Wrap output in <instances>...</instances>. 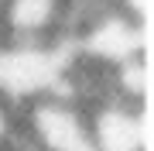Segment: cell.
I'll list each match as a JSON object with an SVG mask.
<instances>
[{"instance_id": "obj_1", "label": "cell", "mask_w": 154, "mask_h": 151, "mask_svg": "<svg viewBox=\"0 0 154 151\" xmlns=\"http://www.w3.org/2000/svg\"><path fill=\"white\" fill-rule=\"evenodd\" d=\"M72 58L62 55L55 41H48V45L4 41L0 45V96L7 103H17V100L31 103L38 96H48Z\"/></svg>"}, {"instance_id": "obj_2", "label": "cell", "mask_w": 154, "mask_h": 151, "mask_svg": "<svg viewBox=\"0 0 154 151\" xmlns=\"http://www.w3.org/2000/svg\"><path fill=\"white\" fill-rule=\"evenodd\" d=\"M75 45L79 55L93 58L106 69H116L147 48V24H137L134 17H127L116 4L99 7L82 28V34L75 38Z\"/></svg>"}, {"instance_id": "obj_3", "label": "cell", "mask_w": 154, "mask_h": 151, "mask_svg": "<svg viewBox=\"0 0 154 151\" xmlns=\"http://www.w3.org/2000/svg\"><path fill=\"white\" fill-rule=\"evenodd\" d=\"M28 137L41 151H69L89 137V120L75 103L55 100V96H38L28 106Z\"/></svg>"}, {"instance_id": "obj_4", "label": "cell", "mask_w": 154, "mask_h": 151, "mask_svg": "<svg viewBox=\"0 0 154 151\" xmlns=\"http://www.w3.org/2000/svg\"><path fill=\"white\" fill-rule=\"evenodd\" d=\"M89 120V137L96 151H144L147 144V124H144L140 106L110 100L99 103Z\"/></svg>"}, {"instance_id": "obj_5", "label": "cell", "mask_w": 154, "mask_h": 151, "mask_svg": "<svg viewBox=\"0 0 154 151\" xmlns=\"http://www.w3.org/2000/svg\"><path fill=\"white\" fill-rule=\"evenodd\" d=\"M65 21V0H4L0 24L11 41L48 45V34Z\"/></svg>"}, {"instance_id": "obj_6", "label": "cell", "mask_w": 154, "mask_h": 151, "mask_svg": "<svg viewBox=\"0 0 154 151\" xmlns=\"http://www.w3.org/2000/svg\"><path fill=\"white\" fill-rule=\"evenodd\" d=\"M151 4L154 0H116V7L127 17H134L137 24H151Z\"/></svg>"}, {"instance_id": "obj_7", "label": "cell", "mask_w": 154, "mask_h": 151, "mask_svg": "<svg viewBox=\"0 0 154 151\" xmlns=\"http://www.w3.org/2000/svg\"><path fill=\"white\" fill-rule=\"evenodd\" d=\"M7 134H11V103L0 96V144L7 141Z\"/></svg>"}, {"instance_id": "obj_8", "label": "cell", "mask_w": 154, "mask_h": 151, "mask_svg": "<svg viewBox=\"0 0 154 151\" xmlns=\"http://www.w3.org/2000/svg\"><path fill=\"white\" fill-rule=\"evenodd\" d=\"M65 4H79V7H106V0H65Z\"/></svg>"}, {"instance_id": "obj_9", "label": "cell", "mask_w": 154, "mask_h": 151, "mask_svg": "<svg viewBox=\"0 0 154 151\" xmlns=\"http://www.w3.org/2000/svg\"><path fill=\"white\" fill-rule=\"evenodd\" d=\"M0 45H4V38H0Z\"/></svg>"}]
</instances>
